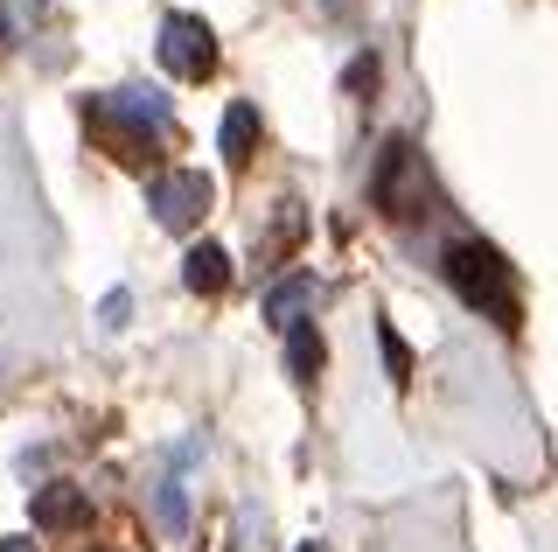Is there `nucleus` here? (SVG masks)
Here are the masks:
<instances>
[{"mask_svg": "<svg viewBox=\"0 0 558 552\" xmlns=\"http://www.w3.org/2000/svg\"><path fill=\"white\" fill-rule=\"evenodd\" d=\"M182 280L196 287V295H223V287H231V259H223V245H196L182 259Z\"/></svg>", "mask_w": 558, "mask_h": 552, "instance_id": "nucleus-7", "label": "nucleus"}, {"mask_svg": "<svg viewBox=\"0 0 558 552\" xmlns=\"http://www.w3.org/2000/svg\"><path fill=\"white\" fill-rule=\"evenodd\" d=\"M314 295H322V287H314V273H293V280H279L272 295H266V322L293 329V322H301V308H314Z\"/></svg>", "mask_w": 558, "mask_h": 552, "instance_id": "nucleus-6", "label": "nucleus"}, {"mask_svg": "<svg viewBox=\"0 0 558 552\" xmlns=\"http://www.w3.org/2000/svg\"><path fill=\"white\" fill-rule=\"evenodd\" d=\"M349 92H363V84H377V57H356V63H349Z\"/></svg>", "mask_w": 558, "mask_h": 552, "instance_id": "nucleus-12", "label": "nucleus"}, {"mask_svg": "<svg viewBox=\"0 0 558 552\" xmlns=\"http://www.w3.org/2000/svg\"><path fill=\"white\" fill-rule=\"evenodd\" d=\"M322 357H328L322 336H314L307 322H293V329H287V377H293V385H307V377L322 371Z\"/></svg>", "mask_w": 558, "mask_h": 552, "instance_id": "nucleus-9", "label": "nucleus"}, {"mask_svg": "<svg viewBox=\"0 0 558 552\" xmlns=\"http://www.w3.org/2000/svg\"><path fill=\"white\" fill-rule=\"evenodd\" d=\"M217 141H223V161L244 168V161H252V141H258V112H252V106H231V112H223V133H217Z\"/></svg>", "mask_w": 558, "mask_h": 552, "instance_id": "nucleus-8", "label": "nucleus"}, {"mask_svg": "<svg viewBox=\"0 0 558 552\" xmlns=\"http://www.w3.org/2000/svg\"><path fill=\"white\" fill-rule=\"evenodd\" d=\"M209 176H196V168H174V176H154V189H147V211L168 224V231H189L203 211H209Z\"/></svg>", "mask_w": 558, "mask_h": 552, "instance_id": "nucleus-3", "label": "nucleus"}, {"mask_svg": "<svg viewBox=\"0 0 558 552\" xmlns=\"http://www.w3.org/2000/svg\"><path fill=\"white\" fill-rule=\"evenodd\" d=\"M371 196H377L384 217H418V211H426V176H418V147L412 141H391L377 154Z\"/></svg>", "mask_w": 558, "mask_h": 552, "instance_id": "nucleus-2", "label": "nucleus"}, {"mask_svg": "<svg viewBox=\"0 0 558 552\" xmlns=\"http://www.w3.org/2000/svg\"><path fill=\"white\" fill-rule=\"evenodd\" d=\"M161 525L182 531V482H161Z\"/></svg>", "mask_w": 558, "mask_h": 552, "instance_id": "nucleus-11", "label": "nucleus"}, {"mask_svg": "<svg viewBox=\"0 0 558 552\" xmlns=\"http://www.w3.org/2000/svg\"><path fill=\"white\" fill-rule=\"evenodd\" d=\"M84 525H92V490H77V482L35 490V531H84Z\"/></svg>", "mask_w": 558, "mask_h": 552, "instance_id": "nucleus-5", "label": "nucleus"}, {"mask_svg": "<svg viewBox=\"0 0 558 552\" xmlns=\"http://www.w3.org/2000/svg\"><path fill=\"white\" fill-rule=\"evenodd\" d=\"M161 63L174 77H209L217 71V36H209L196 14H168L161 22Z\"/></svg>", "mask_w": 558, "mask_h": 552, "instance_id": "nucleus-4", "label": "nucleus"}, {"mask_svg": "<svg viewBox=\"0 0 558 552\" xmlns=\"http://www.w3.org/2000/svg\"><path fill=\"white\" fill-rule=\"evenodd\" d=\"M0 552H35V539H8V545H0Z\"/></svg>", "mask_w": 558, "mask_h": 552, "instance_id": "nucleus-13", "label": "nucleus"}, {"mask_svg": "<svg viewBox=\"0 0 558 552\" xmlns=\"http://www.w3.org/2000/svg\"><path fill=\"white\" fill-rule=\"evenodd\" d=\"M377 343H384V371L405 385V377H412V350H405V336H398L391 322H377Z\"/></svg>", "mask_w": 558, "mask_h": 552, "instance_id": "nucleus-10", "label": "nucleus"}, {"mask_svg": "<svg viewBox=\"0 0 558 552\" xmlns=\"http://www.w3.org/2000/svg\"><path fill=\"white\" fill-rule=\"evenodd\" d=\"M447 280H453V295H461L468 308H482L496 329H517V322H523V308H517V280H510V266H502V252H496V245H482V238L453 245V252H447Z\"/></svg>", "mask_w": 558, "mask_h": 552, "instance_id": "nucleus-1", "label": "nucleus"}]
</instances>
